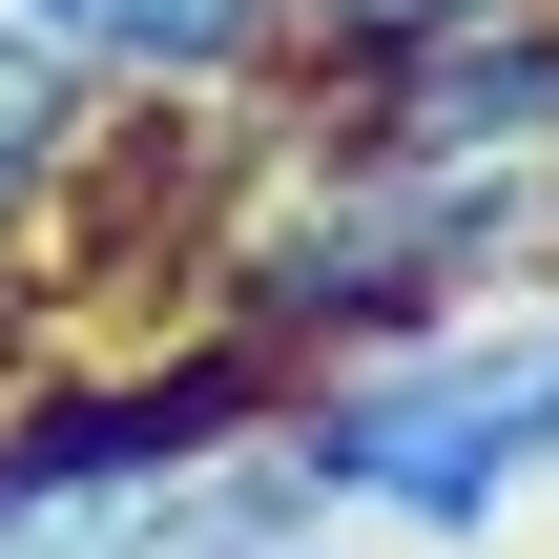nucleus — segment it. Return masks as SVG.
I'll return each mask as SVG.
<instances>
[{"mask_svg":"<svg viewBox=\"0 0 559 559\" xmlns=\"http://www.w3.org/2000/svg\"><path fill=\"white\" fill-rule=\"evenodd\" d=\"M270 456H290V498H311V519L498 539V519L559 477V290H519V311H456V332H394V353H332V373H290Z\"/></svg>","mask_w":559,"mask_h":559,"instance_id":"1","label":"nucleus"},{"mask_svg":"<svg viewBox=\"0 0 559 559\" xmlns=\"http://www.w3.org/2000/svg\"><path fill=\"white\" fill-rule=\"evenodd\" d=\"M311 124H332V145H415V166H559V0L456 21V41H415V62H373V83H332Z\"/></svg>","mask_w":559,"mask_h":559,"instance_id":"2","label":"nucleus"},{"mask_svg":"<svg viewBox=\"0 0 559 559\" xmlns=\"http://www.w3.org/2000/svg\"><path fill=\"white\" fill-rule=\"evenodd\" d=\"M0 21H21L83 104H124V124H145V104H270V83H290V21H270V0H0Z\"/></svg>","mask_w":559,"mask_h":559,"instance_id":"3","label":"nucleus"},{"mask_svg":"<svg viewBox=\"0 0 559 559\" xmlns=\"http://www.w3.org/2000/svg\"><path fill=\"white\" fill-rule=\"evenodd\" d=\"M104 145H124V104H83L21 21H0V290L83 228V187H104Z\"/></svg>","mask_w":559,"mask_h":559,"instance_id":"4","label":"nucleus"},{"mask_svg":"<svg viewBox=\"0 0 559 559\" xmlns=\"http://www.w3.org/2000/svg\"><path fill=\"white\" fill-rule=\"evenodd\" d=\"M270 21H290V62L373 83V62H415V41H456V21H519V0H270Z\"/></svg>","mask_w":559,"mask_h":559,"instance_id":"5","label":"nucleus"},{"mask_svg":"<svg viewBox=\"0 0 559 559\" xmlns=\"http://www.w3.org/2000/svg\"><path fill=\"white\" fill-rule=\"evenodd\" d=\"M290 559H332V539H290Z\"/></svg>","mask_w":559,"mask_h":559,"instance_id":"6","label":"nucleus"}]
</instances>
